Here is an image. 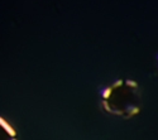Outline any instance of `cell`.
Returning a JSON list of instances; mask_svg holds the SVG:
<instances>
[{
  "label": "cell",
  "mask_w": 158,
  "mask_h": 140,
  "mask_svg": "<svg viewBox=\"0 0 158 140\" xmlns=\"http://www.w3.org/2000/svg\"><path fill=\"white\" fill-rule=\"evenodd\" d=\"M0 126H2V128L4 129V131H5V133H8V135H9V136L14 138V136L17 135L15 130L13 129L11 126H10V124H9L4 118H2V116H0Z\"/></svg>",
  "instance_id": "1"
},
{
  "label": "cell",
  "mask_w": 158,
  "mask_h": 140,
  "mask_svg": "<svg viewBox=\"0 0 158 140\" xmlns=\"http://www.w3.org/2000/svg\"><path fill=\"white\" fill-rule=\"evenodd\" d=\"M10 140H17V139H15V136H14V138H11V139H10Z\"/></svg>",
  "instance_id": "2"
}]
</instances>
